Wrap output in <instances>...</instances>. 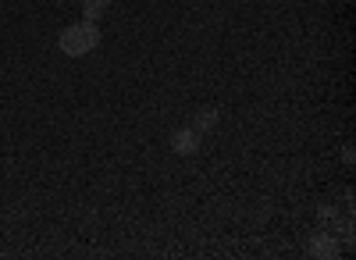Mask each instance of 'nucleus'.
Segmentation results:
<instances>
[{
    "label": "nucleus",
    "mask_w": 356,
    "mask_h": 260,
    "mask_svg": "<svg viewBox=\"0 0 356 260\" xmlns=\"http://www.w3.org/2000/svg\"><path fill=\"white\" fill-rule=\"evenodd\" d=\"M107 8H111V0H82V15H86V22H100V18L107 15Z\"/></svg>",
    "instance_id": "4"
},
{
    "label": "nucleus",
    "mask_w": 356,
    "mask_h": 260,
    "mask_svg": "<svg viewBox=\"0 0 356 260\" xmlns=\"http://www.w3.org/2000/svg\"><path fill=\"white\" fill-rule=\"evenodd\" d=\"M307 253L310 257H324V260H332V257H339V243H335V236H314L310 243H307Z\"/></svg>",
    "instance_id": "3"
},
{
    "label": "nucleus",
    "mask_w": 356,
    "mask_h": 260,
    "mask_svg": "<svg viewBox=\"0 0 356 260\" xmlns=\"http://www.w3.org/2000/svg\"><path fill=\"white\" fill-rule=\"evenodd\" d=\"M211 125H218V111H211V107H207V111H200V114H196V122H193V129L207 132V129H211Z\"/></svg>",
    "instance_id": "5"
},
{
    "label": "nucleus",
    "mask_w": 356,
    "mask_h": 260,
    "mask_svg": "<svg viewBox=\"0 0 356 260\" xmlns=\"http://www.w3.org/2000/svg\"><path fill=\"white\" fill-rule=\"evenodd\" d=\"M100 25L97 22H75V25H68L61 36H57V47H61L68 57H82V54H89V50H97L100 47Z\"/></svg>",
    "instance_id": "1"
},
{
    "label": "nucleus",
    "mask_w": 356,
    "mask_h": 260,
    "mask_svg": "<svg viewBox=\"0 0 356 260\" xmlns=\"http://www.w3.org/2000/svg\"><path fill=\"white\" fill-rule=\"evenodd\" d=\"M200 129H193V125H186V129H175L171 132V150L178 154V157H193L196 150H200Z\"/></svg>",
    "instance_id": "2"
}]
</instances>
